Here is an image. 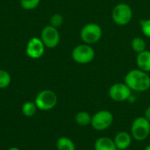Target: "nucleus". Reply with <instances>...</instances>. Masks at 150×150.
Instances as JSON below:
<instances>
[{
  "label": "nucleus",
  "instance_id": "nucleus-6",
  "mask_svg": "<svg viewBox=\"0 0 150 150\" xmlns=\"http://www.w3.org/2000/svg\"><path fill=\"white\" fill-rule=\"evenodd\" d=\"M102 35L103 31L101 26L95 23L85 25L80 32V37L82 40L88 45H92L98 42L102 38Z\"/></svg>",
  "mask_w": 150,
  "mask_h": 150
},
{
  "label": "nucleus",
  "instance_id": "nucleus-10",
  "mask_svg": "<svg viewBox=\"0 0 150 150\" xmlns=\"http://www.w3.org/2000/svg\"><path fill=\"white\" fill-rule=\"evenodd\" d=\"M45 51V45L40 38H32L26 45V54L32 59L40 58Z\"/></svg>",
  "mask_w": 150,
  "mask_h": 150
},
{
  "label": "nucleus",
  "instance_id": "nucleus-19",
  "mask_svg": "<svg viewBox=\"0 0 150 150\" xmlns=\"http://www.w3.org/2000/svg\"><path fill=\"white\" fill-rule=\"evenodd\" d=\"M40 0H20L21 7L25 10L30 11L35 9L40 4Z\"/></svg>",
  "mask_w": 150,
  "mask_h": 150
},
{
  "label": "nucleus",
  "instance_id": "nucleus-17",
  "mask_svg": "<svg viewBox=\"0 0 150 150\" xmlns=\"http://www.w3.org/2000/svg\"><path fill=\"white\" fill-rule=\"evenodd\" d=\"M132 48L134 52H136L137 54L146 50V42L145 40L141 38V37H135L133 39L132 43H131Z\"/></svg>",
  "mask_w": 150,
  "mask_h": 150
},
{
  "label": "nucleus",
  "instance_id": "nucleus-18",
  "mask_svg": "<svg viewBox=\"0 0 150 150\" xmlns=\"http://www.w3.org/2000/svg\"><path fill=\"white\" fill-rule=\"evenodd\" d=\"M11 82V77L10 74L4 70L0 69V89H4L7 88Z\"/></svg>",
  "mask_w": 150,
  "mask_h": 150
},
{
  "label": "nucleus",
  "instance_id": "nucleus-2",
  "mask_svg": "<svg viewBox=\"0 0 150 150\" xmlns=\"http://www.w3.org/2000/svg\"><path fill=\"white\" fill-rule=\"evenodd\" d=\"M131 135L138 142H143L150 135V122L144 117H137L131 126Z\"/></svg>",
  "mask_w": 150,
  "mask_h": 150
},
{
  "label": "nucleus",
  "instance_id": "nucleus-11",
  "mask_svg": "<svg viewBox=\"0 0 150 150\" xmlns=\"http://www.w3.org/2000/svg\"><path fill=\"white\" fill-rule=\"evenodd\" d=\"M132 139L133 137L131 134L126 131H120L116 134V135L113 138V141H114L117 149L126 150L131 146Z\"/></svg>",
  "mask_w": 150,
  "mask_h": 150
},
{
  "label": "nucleus",
  "instance_id": "nucleus-5",
  "mask_svg": "<svg viewBox=\"0 0 150 150\" xmlns=\"http://www.w3.org/2000/svg\"><path fill=\"white\" fill-rule=\"evenodd\" d=\"M57 95L51 90H43L40 91L34 100L38 109L41 111L52 110L57 104Z\"/></svg>",
  "mask_w": 150,
  "mask_h": 150
},
{
  "label": "nucleus",
  "instance_id": "nucleus-9",
  "mask_svg": "<svg viewBox=\"0 0 150 150\" xmlns=\"http://www.w3.org/2000/svg\"><path fill=\"white\" fill-rule=\"evenodd\" d=\"M40 40H42L45 47L54 48L57 47L60 42V33L57 28L49 25L42 29L40 33Z\"/></svg>",
  "mask_w": 150,
  "mask_h": 150
},
{
  "label": "nucleus",
  "instance_id": "nucleus-23",
  "mask_svg": "<svg viewBox=\"0 0 150 150\" xmlns=\"http://www.w3.org/2000/svg\"><path fill=\"white\" fill-rule=\"evenodd\" d=\"M7 150H20L18 148H17V147H11V148H10V149H8Z\"/></svg>",
  "mask_w": 150,
  "mask_h": 150
},
{
  "label": "nucleus",
  "instance_id": "nucleus-4",
  "mask_svg": "<svg viewBox=\"0 0 150 150\" xmlns=\"http://www.w3.org/2000/svg\"><path fill=\"white\" fill-rule=\"evenodd\" d=\"M113 120V114L110 111L101 110L92 115L91 126L94 128V130L105 131L112 125Z\"/></svg>",
  "mask_w": 150,
  "mask_h": 150
},
{
  "label": "nucleus",
  "instance_id": "nucleus-20",
  "mask_svg": "<svg viewBox=\"0 0 150 150\" xmlns=\"http://www.w3.org/2000/svg\"><path fill=\"white\" fill-rule=\"evenodd\" d=\"M63 17L60 13H54L51 18H50V25L58 28L63 24Z\"/></svg>",
  "mask_w": 150,
  "mask_h": 150
},
{
  "label": "nucleus",
  "instance_id": "nucleus-13",
  "mask_svg": "<svg viewBox=\"0 0 150 150\" xmlns=\"http://www.w3.org/2000/svg\"><path fill=\"white\" fill-rule=\"evenodd\" d=\"M95 150H118L114 143L113 139H111L106 136L100 137L96 140L94 144Z\"/></svg>",
  "mask_w": 150,
  "mask_h": 150
},
{
  "label": "nucleus",
  "instance_id": "nucleus-7",
  "mask_svg": "<svg viewBox=\"0 0 150 150\" xmlns=\"http://www.w3.org/2000/svg\"><path fill=\"white\" fill-rule=\"evenodd\" d=\"M95 58V51L88 44H81L72 50V59L79 64H87Z\"/></svg>",
  "mask_w": 150,
  "mask_h": 150
},
{
  "label": "nucleus",
  "instance_id": "nucleus-21",
  "mask_svg": "<svg viewBox=\"0 0 150 150\" xmlns=\"http://www.w3.org/2000/svg\"><path fill=\"white\" fill-rule=\"evenodd\" d=\"M141 26H142V32L143 33V34L150 38V18L142 20Z\"/></svg>",
  "mask_w": 150,
  "mask_h": 150
},
{
  "label": "nucleus",
  "instance_id": "nucleus-16",
  "mask_svg": "<svg viewBox=\"0 0 150 150\" xmlns=\"http://www.w3.org/2000/svg\"><path fill=\"white\" fill-rule=\"evenodd\" d=\"M21 110H22V113L25 116H26V117H33L36 113L38 108H37V106H36L34 102L27 101V102L23 104Z\"/></svg>",
  "mask_w": 150,
  "mask_h": 150
},
{
  "label": "nucleus",
  "instance_id": "nucleus-12",
  "mask_svg": "<svg viewBox=\"0 0 150 150\" xmlns=\"http://www.w3.org/2000/svg\"><path fill=\"white\" fill-rule=\"evenodd\" d=\"M136 64L139 69L147 73L150 72V51L144 50L139 53L136 57Z\"/></svg>",
  "mask_w": 150,
  "mask_h": 150
},
{
  "label": "nucleus",
  "instance_id": "nucleus-8",
  "mask_svg": "<svg viewBox=\"0 0 150 150\" xmlns=\"http://www.w3.org/2000/svg\"><path fill=\"white\" fill-rule=\"evenodd\" d=\"M108 94L113 101L124 102L131 97L132 91L125 83H117L110 87Z\"/></svg>",
  "mask_w": 150,
  "mask_h": 150
},
{
  "label": "nucleus",
  "instance_id": "nucleus-15",
  "mask_svg": "<svg viewBox=\"0 0 150 150\" xmlns=\"http://www.w3.org/2000/svg\"><path fill=\"white\" fill-rule=\"evenodd\" d=\"M91 117H92V115H91L87 112H79L75 116V121L78 126L86 127V126L91 125Z\"/></svg>",
  "mask_w": 150,
  "mask_h": 150
},
{
  "label": "nucleus",
  "instance_id": "nucleus-22",
  "mask_svg": "<svg viewBox=\"0 0 150 150\" xmlns=\"http://www.w3.org/2000/svg\"><path fill=\"white\" fill-rule=\"evenodd\" d=\"M144 117L150 122V106H149L146 110H145V113H144Z\"/></svg>",
  "mask_w": 150,
  "mask_h": 150
},
{
  "label": "nucleus",
  "instance_id": "nucleus-1",
  "mask_svg": "<svg viewBox=\"0 0 150 150\" xmlns=\"http://www.w3.org/2000/svg\"><path fill=\"white\" fill-rule=\"evenodd\" d=\"M125 83L133 91L144 92L150 89L149 75L139 69L130 70L125 76Z\"/></svg>",
  "mask_w": 150,
  "mask_h": 150
},
{
  "label": "nucleus",
  "instance_id": "nucleus-14",
  "mask_svg": "<svg viewBox=\"0 0 150 150\" xmlns=\"http://www.w3.org/2000/svg\"><path fill=\"white\" fill-rule=\"evenodd\" d=\"M56 149L57 150H76V146L71 139L62 136L56 141Z\"/></svg>",
  "mask_w": 150,
  "mask_h": 150
},
{
  "label": "nucleus",
  "instance_id": "nucleus-24",
  "mask_svg": "<svg viewBox=\"0 0 150 150\" xmlns=\"http://www.w3.org/2000/svg\"><path fill=\"white\" fill-rule=\"evenodd\" d=\"M144 150H150V145H149V146H147L146 148H145V149Z\"/></svg>",
  "mask_w": 150,
  "mask_h": 150
},
{
  "label": "nucleus",
  "instance_id": "nucleus-3",
  "mask_svg": "<svg viewBox=\"0 0 150 150\" xmlns=\"http://www.w3.org/2000/svg\"><path fill=\"white\" fill-rule=\"evenodd\" d=\"M133 18V11L129 4L120 3L116 4L112 11L113 22L119 25H126L130 23Z\"/></svg>",
  "mask_w": 150,
  "mask_h": 150
}]
</instances>
